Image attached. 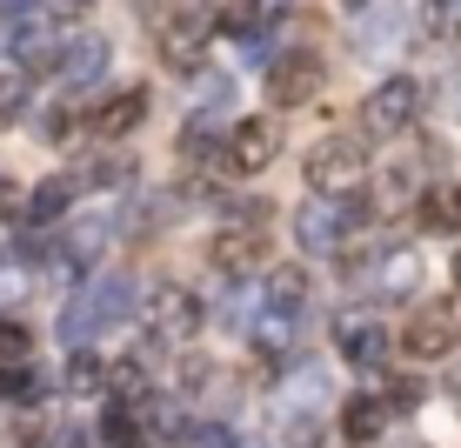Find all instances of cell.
Returning <instances> with one entry per match:
<instances>
[{
  "mask_svg": "<svg viewBox=\"0 0 461 448\" xmlns=\"http://www.w3.org/2000/svg\"><path fill=\"white\" fill-rule=\"evenodd\" d=\"M214 27L201 21V14H174V21L161 27V60L174 74H201V54H208Z\"/></svg>",
  "mask_w": 461,
  "mask_h": 448,
  "instance_id": "8",
  "label": "cell"
},
{
  "mask_svg": "<svg viewBox=\"0 0 461 448\" xmlns=\"http://www.w3.org/2000/svg\"><path fill=\"white\" fill-rule=\"evenodd\" d=\"M421 107H428V81L388 74V81H375L368 101H361V127H368V134H408V127L421 121Z\"/></svg>",
  "mask_w": 461,
  "mask_h": 448,
  "instance_id": "2",
  "label": "cell"
},
{
  "mask_svg": "<svg viewBox=\"0 0 461 448\" xmlns=\"http://www.w3.org/2000/svg\"><path fill=\"white\" fill-rule=\"evenodd\" d=\"M428 34H461V0H421Z\"/></svg>",
  "mask_w": 461,
  "mask_h": 448,
  "instance_id": "24",
  "label": "cell"
},
{
  "mask_svg": "<svg viewBox=\"0 0 461 448\" xmlns=\"http://www.w3.org/2000/svg\"><path fill=\"white\" fill-rule=\"evenodd\" d=\"M355 215H361V201H348V195H308L294 207V242L301 254H335L348 242V228H355Z\"/></svg>",
  "mask_w": 461,
  "mask_h": 448,
  "instance_id": "3",
  "label": "cell"
},
{
  "mask_svg": "<svg viewBox=\"0 0 461 448\" xmlns=\"http://www.w3.org/2000/svg\"><path fill=\"white\" fill-rule=\"evenodd\" d=\"M368 295L375 301H415L421 295V248L408 242H388L368 261Z\"/></svg>",
  "mask_w": 461,
  "mask_h": 448,
  "instance_id": "6",
  "label": "cell"
},
{
  "mask_svg": "<svg viewBox=\"0 0 461 448\" xmlns=\"http://www.w3.org/2000/svg\"><path fill=\"white\" fill-rule=\"evenodd\" d=\"M421 181V168H388L381 174V207H408L415 195H428V187H415Z\"/></svg>",
  "mask_w": 461,
  "mask_h": 448,
  "instance_id": "22",
  "label": "cell"
},
{
  "mask_svg": "<svg viewBox=\"0 0 461 448\" xmlns=\"http://www.w3.org/2000/svg\"><path fill=\"white\" fill-rule=\"evenodd\" d=\"M0 361H27V328L0 322Z\"/></svg>",
  "mask_w": 461,
  "mask_h": 448,
  "instance_id": "30",
  "label": "cell"
},
{
  "mask_svg": "<svg viewBox=\"0 0 461 448\" xmlns=\"http://www.w3.org/2000/svg\"><path fill=\"white\" fill-rule=\"evenodd\" d=\"M455 281H461V261H455Z\"/></svg>",
  "mask_w": 461,
  "mask_h": 448,
  "instance_id": "33",
  "label": "cell"
},
{
  "mask_svg": "<svg viewBox=\"0 0 461 448\" xmlns=\"http://www.w3.org/2000/svg\"><path fill=\"white\" fill-rule=\"evenodd\" d=\"M275 154H281V127L275 121H241L228 134V168L234 174H261Z\"/></svg>",
  "mask_w": 461,
  "mask_h": 448,
  "instance_id": "9",
  "label": "cell"
},
{
  "mask_svg": "<svg viewBox=\"0 0 461 448\" xmlns=\"http://www.w3.org/2000/svg\"><path fill=\"white\" fill-rule=\"evenodd\" d=\"M335 348L355 368H381L388 361V328H381L375 315H361V308H341L335 315Z\"/></svg>",
  "mask_w": 461,
  "mask_h": 448,
  "instance_id": "7",
  "label": "cell"
},
{
  "mask_svg": "<svg viewBox=\"0 0 461 448\" xmlns=\"http://www.w3.org/2000/svg\"><path fill=\"white\" fill-rule=\"evenodd\" d=\"M148 107H154V101H148V87H121V94H107V101L94 107V121H87V127H94L101 141H121V134H134V127L148 121Z\"/></svg>",
  "mask_w": 461,
  "mask_h": 448,
  "instance_id": "12",
  "label": "cell"
},
{
  "mask_svg": "<svg viewBox=\"0 0 461 448\" xmlns=\"http://www.w3.org/2000/svg\"><path fill=\"white\" fill-rule=\"evenodd\" d=\"M421 221L428 228H461V187H428V201H421Z\"/></svg>",
  "mask_w": 461,
  "mask_h": 448,
  "instance_id": "21",
  "label": "cell"
},
{
  "mask_svg": "<svg viewBox=\"0 0 461 448\" xmlns=\"http://www.w3.org/2000/svg\"><path fill=\"white\" fill-rule=\"evenodd\" d=\"M148 334H154V348H187L201 334V295L161 288V295L148 301Z\"/></svg>",
  "mask_w": 461,
  "mask_h": 448,
  "instance_id": "5",
  "label": "cell"
},
{
  "mask_svg": "<svg viewBox=\"0 0 461 448\" xmlns=\"http://www.w3.org/2000/svg\"><path fill=\"white\" fill-rule=\"evenodd\" d=\"M361 174H368V148L361 134H335L308 154V195H355Z\"/></svg>",
  "mask_w": 461,
  "mask_h": 448,
  "instance_id": "4",
  "label": "cell"
},
{
  "mask_svg": "<svg viewBox=\"0 0 461 448\" xmlns=\"http://www.w3.org/2000/svg\"><path fill=\"white\" fill-rule=\"evenodd\" d=\"M14 207H21V187H14L7 174H0V215H14Z\"/></svg>",
  "mask_w": 461,
  "mask_h": 448,
  "instance_id": "32",
  "label": "cell"
},
{
  "mask_svg": "<svg viewBox=\"0 0 461 448\" xmlns=\"http://www.w3.org/2000/svg\"><path fill=\"white\" fill-rule=\"evenodd\" d=\"M321 395H328V368H288V389H281V415H301V408H314V402H321Z\"/></svg>",
  "mask_w": 461,
  "mask_h": 448,
  "instance_id": "17",
  "label": "cell"
},
{
  "mask_svg": "<svg viewBox=\"0 0 461 448\" xmlns=\"http://www.w3.org/2000/svg\"><path fill=\"white\" fill-rule=\"evenodd\" d=\"M208 261L221 268V275H254V268H261V234L254 228H221Z\"/></svg>",
  "mask_w": 461,
  "mask_h": 448,
  "instance_id": "15",
  "label": "cell"
},
{
  "mask_svg": "<svg viewBox=\"0 0 461 448\" xmlns=\"http://www.w3.org/2000/svg\"><path fill=\"white\" fill-rule=\"evenodd\" d=\"M348 7H361V0H348Z\"/></svg>",
  "mask_w": 461,
  "mask_h": 448,
  "instance_id": "34",
  "label": "cell"
},
{
  "mask_svg": "<svg viewBox=\"0 0 461 448\" xmlns=\"http://www.w3.org/2000/svg\"><path fill=\"white\" fill-rule=\"evenodd\" d=\"M281 448H321V415H314V408L281 415Z\"/></svg>",
  "mask_w": 461,
  "mask_h": 448,
  "instance_id": "23",
  "label": "cell"
},
{
  "mask_svg": "<svg viewBox=\"0 0 461 448\" xmlns=\"http://www.w3.org/2000/svg\"><path fill=\"white\" fill-rule=\"evenodd\" d=\"M27 295V261L14 248H0V301H21Z\"/></svg>",
  "mask_w": 461,
  "mask_h": 448,
  "instance_id": "25",
  "label": "cell"
},
{
  "mask_svg": "<svg viewBox=\"0 0 461 448\" xmlns=\"http://www.w3.org/2000/svg\"><path fill=\"white\" fill-rule=\"evenodd\" d=\"M294 328H301V315L267 308V295H261V315H254L241 334L254 342V355H261V361H288V355H294Z\"/></svg>",
  "mask_w": 461,
  "mask_h": 448,
  "instance_id": "13",
  "label": "cell"
},
{
  "mask_svg": "<svg viewBox=\"0 0 461 448\" xmlns=\"http://www.w3.org/2000/svg\"><path fill=\"white\" fill-rule=\"evenodd\" d=\"M54 448H94V435H87V428H60Z\"/></svg>",
  "mask_w": 461,
  "mask_h": 448,
  "instance_id": "31",
  "label": "cell"
},
{
  "mask_svg": "<svg viewBox=\"0 0 461 448\" xmlns=\"http://www.w3.org/2000/svg\"><path fill=\"white\" fill-rule=\"evenodd\" d=\"M381 428H388V402H381V395H355L348 415H341V435L348 442H375Z\"/></svg>",
  "mask_w": 461,
  "mask_h": 448,
  "instance_id": "18",
  "label": "cell"
},
{
  "mask_svg": "<svg viewBox=\"0 0 461 448\" xmlns=\"http://www.w3.org/2000/svg\"><path fill=\"white\" fill-rule=\"evenodd\" d=\"M134 308H140V295H134V275H94L81 295L60 308V342L81 355V348H94L101 334H114L134 322Z\"/></svg>",
  "mask_w": 461,
  "mask_h": 448,
  "instance_id": "1",
  "label": "cell"
},
{
  "mask_svg": "<svg viewBox=\"0 0 461 448\" xmlns=\"http://www.w3.org/2000/svg\"><path fill=\"white\" fill-rule=\"evenodd\" d=\"M60 81H68V87H87V81H101V74H107V41H74L68 47V54H60Z\"/></svg>",
  "mask_w": 461,
  "mask_h": 448,
  "instance_id": "16",
  "label": "cell"
},
{
  "mask_svg": "<svg viewBox=\"0 0 461 448\" xmlns=\"http://www.w3.org/2000/svg\"><path fill=\"white\" fill-rule=\"evenodd\" d=\"M68 381H74V395H87V389H101L107 375H101V361H87V348H81V355H74V375H68Z\"/></svg>",
  "mask_w": 461,
  "mask_h": 448,
  "instance_id": "29",
  "label": "cell"
},
{
  "mask_svg": "<svg viewBox=\"0 0 461 448\" xmlns=\"http://www.w3.org/2000/svg\"><path fill=\"white\" fill-rule=\"evenodd\" d=\"M402 34H408V7H402V0L368 7V14H361V27H355L361 54H388V47H402Z\"/></svg>",
  "mask_w": 461,
  "mask_h": 448,
  "instance_id": "14",
  "label": "cell"
},
{
  "mask_svg": "<svg viewBox=\"0 0 461 448\" xmlns=\"http://www.w3.org/2000/svg\"><path fill=\"white\" fill-rule=\"evenodd\" d=\"M27 107V74H0V127Z\"/></svg>",
  "mask_w": 461,
  "mask_h": 448,
  "instance_id": "27",
  "label": "cell"
},
{
  "mask_svg": "<svg viewBox=\"0 0 461 448\" xmlns=\"http://www.w3.org/2000/svg\"><path fill=\"white\" fill-rule=\"evenodd\" d=\"M261 295H267V308H281V315H308V275H301V268H275Z\"/></svg>",
  "mask_w": 461,
  "mask_h": 448,
  "instance_id": "19",
  "label": "cell"
},
{
  "mask_svg": "<svg viewBox=\"0 0 461 448\" xmlns=\"http://www.w3.org/2000/svg\"><path fill=\"white\" fill-rule=\"evenodd\" d=\"M314 87H321V60H314V54H281L275 68H267V94H275V107H301Z\"/></svg>",
  "mask_w": 461,
  "mask_h": 448,
  "instance_id": "10",
  "label": "cell"
},
{
  "mask_svg": "<svg viewBox=\"0 0 461 448\" xmlns=\"http://www.w3.org/2000/svg\"><path fill=\"white\" fill-rule=\"evenodd\" d=\"M68 201H74V181H41L21 207H27V221H60V215H68Z\"/></svg>",
  "mask_w": 461,
  "mask_h": 448,
  "instance_id": "20",
  "label": "cell"
},
{
  "mask_svg": "<svg viewBox=\"0 0 461 448\" xmlns=\"http://www.w3.org/2000/svg\"><path fill=\"white\" fill-rule=\"evenodd\" d=\"M41 14L54 27H68V21H81V14H94V0H41Z\"/></svg>",
  "mask_w": 461,
  "mask_h": 448,
  "instance_id": "28",
  "label": "cell"
},
{
  "mask_svg": "<svg viewBox=\"0 0 461 448\" xmlns=\"http://www.w3.org/2000/svg\"><path fill=\"white\" fill-rule=\"evenodd\" d=\"M181 448H241V442H234L228 422H194V428L181 435Z\"/></svg>",
  "mask_w": 461,
  "mask_h": 448,
  "instance_id": "26",
  "label": "cell"
},
{
  "mask_svg": "<svg viewBox=\"0 0 461 448\" xmlns=\"http://www.w3.org/2000/svg\"><path fill=\"white\" fill-rule=\"evenodd\" d=\"M455 328H461V322H455V308H421L415 322H408L402 348H408L415 361H441V355L455 348Z\"/></svg>",
  "mask_w": 461,
  "mask_h": 448,
  "instance_id": "11",
  "label": "cell"
}]
</instances>
